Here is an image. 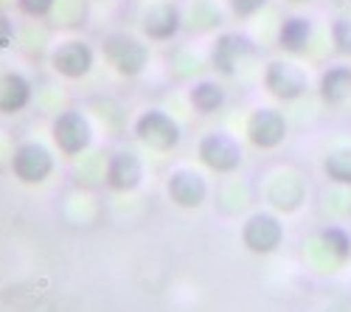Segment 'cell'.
Listing matches in <instances>:
<instances>
[{
  "mask_svg": "<svg viewBox=\"0 0 351 312\" xmlns=\"http://www.w3.org/2000/svg\"><path fill=\"white\" fill-rule=\"evenodd\" d=\"M222 101V91L214 88V84H199V88L194 91V104L202 107V110H211Z\"/></svg>",
  "mask_w": 351,
  "mask_h": 312,
  "instance_id": "14",
  "label": "cell"
},
{
  "mask_svg": "<svg viewBox=\"0 0 351 312\" xmlns=\"http://www.w3.org/2000/svg\"><path fill=\"white\" fill-rule=\"evenodd\" d=\"M60 0H14V9L28 20H43L48 17Z\"/></svg>",
  "mask_w": 351,
  "mask_h": 312,
  "instance_id": "12",
  "label": "cell"
},
{
  "mask_svg": "<svg viewBox=\"0 0 351 312\" xmlns=\"http://www.w3.org/2000/svg\"><path fill=\"white\" fill-rule=\"evenodd\" d=\"M242 51H245V43H242V40L225 37V40H222V45L217 48V65H219L225 73H230V71H233V56L242 53Z\"/></svg>",
  "mask_w": 351,
  "mask_h": 312,
  "instance_id": "13",
  "label": "cell"
},
{
  "mask_svg": "<svg viewBox=\"0 0 351 312\" xmlns=\"http://www.w3.org/2000/svg\"><path fill=\"white\" fill-rule=\"evenodd\" d=\"M28 101H32V82L20 71L0 73V112L3 116H14V112L28 107Z\"/></svg>",
  "mask_w": 351,
  "mask_h": 312,
  "instance_id": "3",
  "label": "cell"
},
{
  "mask_svg": "<svg viewBox=\"0 0 351 312\" xmlns=\"http://www.w3.org/2000/svg\"><path fill=\"white\" fill-rule=\"evenodd\" d=\"M143 28L149 32L152 37H169L174 28H178V14H174L169 6H160V9H152L146 14V23Z\"/></svg>",
  "mask_w": 351,
  "mask_h": 312,
  "instance_id": "8",
  "label": "cell"
},
{
  "mask_svg": "<svg viewBox=\"0 0 351 312\" xmlns=\"http://www.w3.org/2000/svg\"><path fill=\"white\" fill-rule=\"evenodd\" d=\"M51 68L65 79H82L93 68V48L84 40H65L51 51Z\"/></svg>",
  "mask_w": 351,
  "mask_h": 312,
  "instance_id": "1",
  "label": "cell"
},
{
  "mask_svg": "<svg viewBox=\"0 0 351 312\" xmlns=\"http://www.w3.org/2000/svg\"><path fill=\"white\" fill-rule=\"evenodd\" d=\"M306 34H309L306 20H287L284 28H281V45L295 51V48H301L306 43Z\"/></svg>",
  "mask_w": 351,
  "mask_h": 312,
  "instance_id": "11",
  "label": "cell"
},
{
  "mask_svg": "<svg viewBox=\"0 0 351 312\" xmlns=\"http://www.w3.org/2000/svg\"><path fill=\"white\" fill-rule=\"evenodd\" d=\"M335 34H337V45H340V51H351V23L340 20L337 28H335Z\"/></svg>",
  "mask_w": 351,
  "mask_h": 312,
  "instance_id": "15",
  "label": "cell"
},
{
  "mask_svg": "<svg viewBox=\"0 0 351 312\" xmlns=\"http://www.w3.org/2000/svg\"><path fill=\"white\" fill-rule=\"evenodd\" d=\"M278 76H281V82H270L278 96H295V93L301 91L304 79H301V73L292 68V65H273L270 79H278Z\"/></svg>",
  "mask_w": 351,
  "mask_h": 312,
  "instance_id": "9",
  "label": "cell"
},
{
  "mask_svg": "<svg viewBox=\"0 0 351 312\" xmlns=\"http://www.w3.org/2000/svg\"><path fill=\"white\" fill-rule=\"evenodd\" d=\"M12 43H14V25H12L3 14H0V51L9 48Z\"/></svg>",
  "mask_w": 351,
  "mask_h": 312,
  "instance_id": "16",
  "label": "cell"
},
{
  "mask_svg": "<svg viewBox=\"0 0 351 312\" xmlns=\"http://www.w3.org/2000/svg\"><path fill=\"white\" fill-rule=\"evenodd\" d=\"M14 172L20 180L25 183H40L48 172H51V155L45 147L40 144H23L17 152H14Z\"/></svg>",
  "mask_w": 351,
  "mask_h": 312,
  "instance_id": "4",
  "label": "cell"
},
{
  "mask_svg": "<svg viewBox=\"0 0 351 312\" xmlns=\"http://www.w3.org/2000/svg\"><path fill=\"white\" fill-rule=\"evenodd\" d=\"M281 132H284V124L278 116H273V112H258L253 119V138L258 144H276L281 138Z\"/></svg>",
  "mask_w": 351,
  "mask_h": 312,
  "instance_id": "7",
  "label": "cell"
},
{
  "mask_svg": "<svg viewBox=\"0 0 351 312\" xmlns=\"http://www.w3.org/2000/svg\"><path fill=\"white\" fill-rule=\"evenodd\" d=\"M53 138L65 152H79L87 141H90V127L82 119V112H62L53 121Z\"/></svg>",
  "mask_w": 351,
  "mask_h": 312,
  "instance_id": "5",
  "label": "cell"
},
{
  "mask_svg": "<svg viewBox=\"0 0 351 312\" xmlns=\"http://www.w3.org/2000/svg\"><path fill=\"white\" fill-rule=\"evenodd\" d=\"M348 91H351V71H348V68H335V71H329V73L324 76V96H326V99L337 101V99H343Z\"/></svg>",
  "mask_w": 351,
  "mask_h": 312,
  "instance_id": "10",
  "label": "cell"
},
{
  "mask_svg": "<svg viewBox=\"0 0 351 312\" xmlns=\"http://www.w3.org/2000/svg\"><path fill=\"white\" fill-rule=\"evenodd\" d=\"M104 56L112 68H119L124 76H132L146 62V48L127 34H110L104 40Z\"/></svg>",
  "mask_w": 351,
  "mask_h": 312,
  "instance_id": "2",
  "label": "cell"
},
{
  "mask_svg": "<svg viewBox=\"0 0 351 312\" xmlns=\"http://www.w3.org/2000/svg\"><path fill=\"white\" fill-rule=\"evenodd\" d=\"M141 135L146 141H152V144H174V124L160 116V112H149L143 121H141Z\"/></svg>",
  "mask_w": 351,
  "mask_h": 312,
  "instance_id": "6",
  "label": "cell"
},
{
  "mask_svg": "<svg viewBox=\"0 0 351 312\" xmlns=\"http://www.w3.org/2000/svg\"><path fill=\"white\" fill-rule=\"evenodd\" d=\"M265 0H233V9H237L239 14H250V12H256Z\"/></svg>",
  "mask_w": 351,
  "mask_h": 312,
  "instance_id": "17",
  "label": "cell"
}]
</instances>
